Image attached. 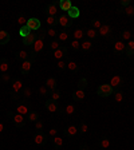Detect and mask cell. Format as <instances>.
Here are the masks:
<instances>
[{
  "instance_id": "7402d4cb",
  "label": "cell",
  "mask_w": 134,
  "mask_h": 150,
  "mask_svg": "<svg viewBox=\"0 0 134 150\" xmlns=\"http://www.w3.org/2000/svg\"><path fill=\"white\" fill-rule=\"evenodd\" d=\"M125 52H126L127 56H133V55H134V40H129V42L126 43Z\"/></svg>"
},
{
  "instance_id": "f5cc1de1",
  "label": "cell",
  "mask_w": 134,
  "mask_h": 150,
  "mask_svg": "<svg viewBox=\"0 0 134 150\" xmlns=\"http://www.w3.org/2000/svg\"><path fill=\"white\" fill-rule=\"evenodd\" d=\"M71 47H73L74 50H79V48H80L79 40H73V42H71Z\"/></svg>"
},
{
  "instance_id": "603a6c76",
  "label": "cell",
  "mask_w": 134,
  "mask_h": 150,
  "mask_svg": "<svg viewBox=\"0 0 134 150\" xmlns=\"http://www.w3.org/2000/svg\"><path fill=\"white\" fill-rule=\"evenodd\" d=\"M10 39H11V36L7 31H0V44H7Z\"/></svg>"
},
{
  "instance_id": "11a10c76",
  "label": "cell",
  "mask_w": 134,
  "mask_h": 150,
  "mask_svg": "<svg viewBox=\"0 0 134 150\" xmlns=\"http://www.w3.org/2000/svg\"><path fill=\"white\" fill-rule=\"evenodd\" d=\"M121 5H122V7H129V5H131V1L130 0H121Z\"/></svg>"
},
{
  "instance_id": "7dc6e473",
  "label": "cell",
  "mask_w": 134,
  "mask_h": 150,
  "mask_svg": "<svg viewBox=\"0 0 134 150\" xmlns=\"http://www.w3.org/2000/svg\"><path fill=\"white\" fill-rule=\"evenodd\" d=\"M11 100H18V99H20L22 98V92H14V91H11Z\"/></svg>"
},
{
  "instance_id": "836d02e7",
  "label": "cell",
  "mask_w": 134,
  "mask_h": 150,
  "mask_svg": "<svg viewBox=\"0 0 134 150\" xmlns=\"http://www.w3.org/2000/svg\"><path fill=\"white\" fill-rule=\"evenodd\" d=\"M86 35H87L88 40H90V39H95L97 36H98V32H97V30H94V28H88V30L86 31Z\"/></svg>"
},
{
  "instance_id": "7a4b0ae2",
  "label": "cell",
  "mask_w": 134,
  "mask_h": 150,
  "mask_svg": "<svg viewBox=\"0 0 134 150\" xmlns=\"http://www.w3.org/2000/svg\"><path fill=\"white\" fill-rule=\"evenodd\" d=\"M8 117H12V119H14V123H15L16 127H19V129H23L26 126V118L24 115H20V114H14V113H8Z\"/></svg>"
},
{
  "instance_id": "4316f807",
  "label": "cell",
  "mask_w": 134,
  "mask_h": 150,
  "mask_svg": "<svg viewBox=\"0 0 134 150\" xmlns=\"http://www.w3.org/2000/svg\"><path fill=\"white\" fill-rule=\"evenodd\" d=\"M31 34V30L28 27H27V26H23V27H20V30H19V35L20 36H22V38H27V36H28V35Z\"/></svg>"
},
{
  "instance_id": "9c48e42d",
  "label": "cell",
  "mask_w": 134,
  "mask_h": 150,
  "mask_svg": "<svg viewBox=\"0 0 134 150\" xmlns=\"http://www.w3.org/2000/svg\"><path fill=\"white\" fill-rule=\"evenodd\" d=\"M58 7H59V3H56V1H52V3H50L46 7V12L48 16H56V10Z\"/></svg>"
},
{
  "instance_id": "3957f363",
  "label": "cell",
  "mask_w": 134,
  "mask_h": 150,
  "mask_svg": "<svg viewBox=\"0 0 134 150\" xmlns=\"http://www.w3.org/2000/svg\"><path fill=\"white\" fill-rule=\"evenodd\" d=\"M43 47H44V42H43L42 39H39V36H38V40L31 46V55H32V58H35L36 54L43 50Z\"/></svg>"
},
{
  "instance_id": "7c38bea8",
  "label": "cell",
  "mask_w": 134,
  "mask_h": 150,
  "mask_svg": "<svg viewBox=\"0 0 134 150\" xmlns=\"http://www.w3.org/2000/svg\"><path fill=\"white\" fill-rule=\"evenodd\" d=\"M125 48H126V43L122 42V40H117V42L114 43V47H113V50H114L115 54H121V52H123Z\"/></svg>"
},
{
  "instance_id": "f6af8a7d",
  "label": "cell",
  "mask_w": 134,
  "mask_h": 150,
  "mask_svg": "<svg viewBox=\"0 0 134 150\" xmlns=\"http://www.w3.org/2000/svg\"><path fill=\"white\" fill-rule=\"evenodd\" d=\"M123 12L126 14L127 16H134V5H129L123 10Z\"/></svg>"
},
{
  "instance_id": "83f0119b",
  "label": "cell",
  "mask_w": 134,
  "mask_h": 150,
  "mask_svg": "<svg viewBox=\"0 0 134 150\" xmlns=\"http://www.w3.org/2000/svg\"><path fill=\"white\" fill-rule=\"evenodd\" d=\"M70 38V35L67 34V31H61L59 34H58V40L59 42H67Z\"/></svg>"
},
{
  "instance_id": "30bf717a",
  "label": "cell",
  "mask_w": 134,
  "mask_h": 150,
  "mask_svg": "<svg viewBox=\"0 0 134 150\" xmlns=\"http://www.w3.org/2000/svg\"><path fill=\"white\" fill-rule=\"evenodd\" d=\"M16 113L18 114H20V115H24V117H27L28 115V113H30V105L28 103H20L18 107H16Z\"/></svg>"
},
{
  "instance_id": "f907efd6",
  "label": "cell",
  "mask_w": 134,
  "mask_h": 150,
  "mask_svg": "<svg viewBox=\"0 0 134 150\" xmlns=\"http://www.w3.org/2000/svg\"><path fill=\"white\" fill-rule=\"evenodd\" d=\"M39 94H40V95H47V94H48V89H47L46 86H40V87H39Z\"/></svg>"
},
{
  "instance_id": "277c9868",
  "label": "cell",
  "mask_w": 134,
  "mask_h": 150,
  "mask_svg": "<svg viewBox=\"0 0 134 150\" xmlns=\"http://www.w3.org/2000/svg\"><path fill=\"white\" fill-rule=\"evenodd\" d=\"M58 23L61 24L63 28H67V27H70V26L73 24V19H70L69 15L63 14V15H61L59 18H58Z\"/></svg>"
},
{
  "instance_id": "5b68a950",
  "label": "cell",
  "mask_w": 134,
  "mask_h": 150,
  "mask_svg": "<svg viewBox=\"0 0 134 150\" xmlns=\"http://www.w3.org/2000/svg\"><path fill=\"white\" fill-rule=\"evenodd\" d=\"M32 62H34V58L27 59V60H24L23 63H22V67H20V74H22V75H27V74L30 73Z\"/></svg>"
},
{
  "instance_id": "db71d44e",
  "label": "cell",
  "mask_w": 134,
  "mask_h": 150,
  "mask_svg": "<svg viewBox=\"0 0 134 150\" xmlns=\"http://www.w3.org/2000/svg\"><path fill=\"white\" fill-rule=\"evenodd\" d=\"M10 79H11V77H10V74H8V73H5V74H3V75H1V81H3L4 83H8V82H10Z\"/></svg>"
},
{
  "instance_id": "681fc988",
  "label": "cell",
  "mask_w": 134,
  "mask_h": 150,
  "mask_svg": "<svg viewBox=\"0 0 134 150\" xmlns=\"http://www.w3.org/2000/svg\"><path fill=\"white\" fill-rule=\"evenodd\" d=\"M43 126H44V123H43L40 119L35 122V129H36L38 131H42V130H43Z\"/></svg>"
},
{
  "instance_id": "d4e9b609",
  "label": "cell",
  "mask_w": 134,
  "mask_h": 150,
  "mask_svg": "<svg viewBox=\"0 0 134 150\" xmlns=\"http://www.w3.org/2000/svg\"><path fill=\"white\" fill-rule=\"evenodd\" d=\"M130 39H131V31L125 30L121 32V40H122V42H126V40L129 42Z\"/></svg>"
},
{
  "instance_id": "44dd1931",
  "label": "cell",
  "mask_w": 134,
  "mask_h": 150,
  "mask_svg": "<svg viewBox=\"0 0 134 150\" xmlns=\"http://www.w3.org/2000/svg\"><path fill=\"white\" fill-rule=\"evenodd\" d=\"M56 78H48L46 82V87L51 91H54V90H56Z\"/></svg>"
},
{
  "instance_id": "9f6ffc18",
  "label": "cell",
  "mask_w": 134,
  "mask_h": 150,
  "mask_svg": "<svg viewBox=\"0 0 134 150\" xmlns=\"http://www.w3.org/2000/svg\"><path fill=\"white\" fill-rule=\"evenodd\" d=\"M48 134L51 135V137H56V134H58V129H50V131H48Z\"/></svg>"
},
{
  "instance_id": "8992f818",
  "label": "cell",
  "mask_w": 134,
  "mask_h": 150,
  "mask_svg": "<svg viewBox=\"0 0 134 150\" xmlns=\"http://www.w3.org/2000/svg\"><path fill=\"white\" fill-rule=\"evenodd\" d=\"M27 27L30 28L31 31H36L40 28V20L36 19V18H31V19L27 20Z\"/></svg>"
},
{
  "instance_id": "4dcf8cb0",
  "label": "cell",
  "mask_w": 134,
  "mask_h": 150,
  "mask_svg": "<svg viewBox=\"0 0 134 150\" xmlns=\"http://www.w3.org/2000/svg\"><path fill=\"white\" fill-rule=\"evenodd\" d=\"M91 47H93V43H91V40H88V39H86V40H83V42L80 43V48L84 51H88Z\"/></svg>"
},
{
  "instance_id": "1f68e13d",
  "label": "cell",
  "mask_w": 134,
  "mask_h": 150,
  "mask_svg": "<svg viewBox=\"0 0 134 150\" xmlns=\"http://www.w3.org/2000/svg\"><path fill=\"white\" fill-rule=\"evenodd\" d=\"M67 69H69L70 71H73V73H77V71H79V66H78V63H75V62L70 60L69 63H67Z\"/></svg>"
},
{
  "instance_id": "bcb514c9",
  "label": "cell",
  "mask_w": 134,
  "mask_h": 150,
  "mask_svg": "<svg viewBox=\"0 0 134 150\" xmlns=\"http://www.w3.org/2000/svg\"><path fill=\"white\" fill-rule=\"evenodd\" d=\"M91 24H93V28H94V30H99V28L102 27V23H101V20H98V19H94L91 22Z\"/></svg>"
},
{
  "instance_id": "680465c9",
  "label": "cell",
  "mask_w": 134,
  "mask_h": 150,
  "mask_svg": "<svg viewBox=\"0 0 134 150\" xmlns=\"http://www.w3.org/2000/svg\"><path fill=\"white\" fill-rule=\"evenodd\" d=\"M80 150H90V149H88L86 145H82V146H80Z\"/></svg>"
},
{
  "instance_id": "d6986e66",
  "label": "cell",
  "mask_w": 134,
  "mask_h": 150,
  "mask_svg": "<svg viewBox=\"0 0 134 150\" xmlns=\"http://www.w3.org/2000/svg\"><path fill=\"white\" fill-rule=\"evenodd\" d=\"M84 91L83 90H79L78 89L77 91H74V94H73V99L75 100V102H82V100L84 99Z\"/></svg>"
},
{
  "instance_id": "d6a6232c",
  "label": "cell",
  "mask_w": 134,
  "mask_h": 150,
  "mask_svg": "<svg viewBox=\"0 0 134 150\" xmlns=\"http://www.w3.org/2000/svg\"><path fill=\"white\" fill-rule=\"evenodd\" d=\"M88 86V83H87V79L86 78H80L79 81H78V89L79 90H83L84 91V89Z\"/></svg>"
},
{
  "instance_id": "b9f144b4",
  "label": "cell",
  "mask_w": 134,
  "mask_h": 150,
  "mask_svg": "<svg viewBox=\"0 0 134 150\" xmlns=\"http://www.w3.org/2000/svg\"><path fill=\"white\" fill-rule=\"evenodd\" d=\"M54 145L56 147H62L63 146V138H61V137H54Z\"/></svg>"
},
{
  "instance_id": "74e56055",
  "label": "cell",
  "mask_w": 134,
  "mask_h": 150,
  "mask_svg": "<svg viewBox=\"0 0 134 150\" xmlns=\"http://www.w3.org/2000/svg\"><path fill=\"white\" fill-rule=\"evenodd\" d=\"M16 56H18V59H20V60H27V58H28V52H27V51H19V52H18V55H16Z\"/></svg>"
},
{
  "instance_id": "c3c4849f",
  "label": "cell",
  "mask_w": 134,
  "mask_h": 150,
  "mask_svg": "<svg viewBox=\"0 0 134 150\" xmlns=\"http://www.w3.org/2000/svg\"><path fill=\"white\" fill-rule=\"evenodd\" d=\"M18 23H19L22 27L26 26V24H27V19L24 18V15H19V16H18Z\"/></svg>"
},
{
  "instance_id": "5bb4252c",
  "label": "cell",
  "mask_w": 134,
  "mask_h": 150,
  "mask_svg": "<svg viewBox=\"0 0 134 150\" xmlns=\"http://www.w3.org/2000/svg\"><path fill=\"white\" fill-rule=\"evenodd\" d=\"M66 55H67V48L66 47H61L56 51H54V58L58 59V60H62V58L66 56Z\"/></svg>"
},
{
  "instance_id": "e575fe53",
  "label": "cell",
  "mask_w": 134,
  "mask_h": 150,
  "mask_svg": "<svg viewBox=\"0 0 134 150\" xmlns=\"http://www.w3.org/2000/svg\"><path fill=\"white\" fill-rule=\"evenodd\" d=\"M46 23L50 26V27H54V26H56L58 23V19H56V16H47V19H46Z\"/></svg>"
},
{
  "instance_id": "f35d334b",
  "label": "cell",
  "mask_w": 134,
  "mask_h": 150,
  "mask_svg": "<svg viewBox=\"0 0 134 150\" xmlns=\"http://www.w3.org/2000/svg\"><path fill=\"white\" fill-rule=\"evenodd\" d=\"M50 48L51 50H54V51H56L58 48H61V42H59V40H52V42L50 43Z\"/></svg>"
},
{
  "instance_id": "484cf974",
  "label": "cell",
  "mask_w": 134,
  "mask_h": 150,
  "mask_svg": "<svg viewBox=\"0 0 134 150\" xmlns=\"http://www.w3.org/2000/svg\"><path fill=\"white\" fill-rule=\"evenodd\" d=\"M99 146L102 149H109L110 147V139L107 138V137H102L99 141Z\"/></svg>"
},
{
  "instance_id": "8d00e7d4",
  "label": "cell",
  "mask_w": 134,
  "mask_h": 150,
  "mask_svg": "<svg viewBox=\"0 0 134 150\" xmlns=\"http://www.w3.org/2000/svg\"><path fill=\"white\" fill-rule=\"evenodd\" d=\"M114 99H115V102H122L123 100V94L121 91H118V90H114Z\"/></svg>"
},
{
  "instance_id": "8fae6325",
  "label": "cell",
  "mask_w": 134,
  "mask_h": 150,
  "mask_svg": "<svg viewBox=\"0 0 134 150\" xmlns=\"http://www.w3.org/2000/svg\"><path fill=\"white\" fill-rule=\"evenodd\" d=\"M38 36H39L38 34H35V32H31V34L28 35L27 38L23 39V44H24V46H32V44H34V43L38 40Z\"/></svg>"
},
{
  "instance_id": "91938a15",
  "label": "cell",
  "mask_w": 134,
  "mask_h": 150,
  "mask_svg": "<svg viewBox=\"0 0 134 150\" xmlns=\"http://www.w3.org/2000/svg\"><path fill=\"white\" fill-rule=\"evenodd\" d=\"M0 31H1V28H0Z\"/></svg>"
},
{
  "instance_id": "4fadbf2b",
  "label": "cell",
  "mask_w": 134,
  "mask_h": 150,
  "mask_svg": "<svg viewBox=\"0 0 134 150\" xmlns=\"http://www.w3.org/2000/svg\"><path fill=\"white\" fill-rule=\"evenodd\" d=\"M34 142H35V145H44V143L47 142L46 134H43L42 131H39L38 134H35V137H34Z\"/></svg>"
},
{
  "instance_id": "ab89813d",
  "label": "cell",
  "mask_w": 134,
  "mask_h": 150,
  "mask_svg": "<svg viewBox=\"0 0 134 150\" xmlns=\"http://www.w3.org/2000/svg\"><path fill=\"white\" fill-rule=\"evenodd\" d=\"M46 32H47V35H48V36H51V38H56V35L59 34V32L56 31V28H54V27H50L48 30L46 31Z\"/></svg>"
},
{
  "instance_id": "6da1fadb",
  "label": "cell",
  "mask_w": 134,
  "mask_h": 150,
  "mask_svg": "<svg viewBox=\"0 0 134 150\" xmlns=\"http://www.w3.org/2000/svg\"><path fill=\"white\" fill-rule=\"evenodd\" d=\"M113 92H114V89H113L109 83L101 85L99 87H98V90H97V94H98L99 96H102V98H107V96H110Z\"/></svg>"
},
{
  "instance_id": "ee69618b",
  "label": "cell",
  "mask_w": 134,
  "mask_h": 150,
  "mask_svg": "<svg viewBox=\"0 0 134 150\" xmlns=\"http://www.w3.org/2000/svg\"><path fill=\"white\" fill-rule=\"evenodd\" d=\"M31 94H32V90H31L30 87H24V89L22 90V96H24V98H30Z\"/></svg>"
},
{
  "instance_id": "ac0fdd59",
  "label": "cell",
  "mask_w": 134,
  "mask_h": 150,
  "mask_svg": "<svg viewBox=\"0 0 134 150\" xmlns=\"http://www.w3.org/2000/svg\"><path fill=\"white\" fill-rule=\"evenodd\" d=\"M73 7V3H71V0H61L59 1V8H61L62 11H67Z\"/></svg>"
},
{
  "instance_id": "e0dca14e",
  "label": "cell",
  "mask_w": 134,
  "mask_h": 150,
  "mask_svg": "<svg viewBox=\"0 0 134 150\" xmlns=\"http://www.w3.org/2000/svg\"><path fill=\"white\" fill-rule=\"evenodd\" d=\"M78 133H79V129H78L77 126H74V125L69 126V127H67V129L65 130V134L69 135V137H75Z\"/></svg>"
},
{
  "instance_id": "cb8c5ba5",
  "label": "cell",
  "mask_w": 134,
  "mask_h": 150,
  "mask_svg": "<svg viewBox=\"0 0 134 150\" xmlns=\"http://www.w3.org/2000/svg\"><path fill=\"white\" fill-rule=\"evenodd\" d=\"M8 69H10V66H8V60L5 58L0 59V73L1 74H5L8 73Z\"/></svg>"
},
{
  "instance_id": "9a60e30c",
  "label": "cell",
  "mask_w": 134,
  "mask_h": 150,
  "mask_svg": "<svg viewBox=\"0 0 134 150\" xmlns=\"http://www.w3.org/2000/svg\"><path fill=\"white\" fill-rule=\"evenodd\" d=\"M67 15H69L70 19H77V18H79V15H80L79 8H78V7H74V5H73V7L69 10Z\"/></svg>"
},
{
  "instance_id": "7bdbcfd3",
  "label": "cell",
  "mask_w": 134,
  "mask_h": 150,
  "mask_svg": "<svg viewBox=\"0 0 134 150\" xmlns=\"http://www.w3.org/2000/svg\"><path fill=\"white\" fill-rule=\"evenodd\" d=\"M51 98L50 99H52V100H58L59 98H61V91L59 90H54V91H51Z\"/></svg>"
},
{
  "instance_id": "816d5d0a",
  "label": "cell",
  "mask_w": 134,
  "mask_h": 150,
  "mask_svg": "<svg viewBox=\"0 0 134 150\" xmlns=\"http://www.w3.org/2000/svg\"><path fill=\"white\" fill-rule=\"evenodd\" d=\"M58 69L59 70H65L66 67H67V62H65V60H59L58 62Z\"/></svg>"
},
{
  "instance_id": "d590c367",
  "label": "cell",
  "mask_w": 134,
  "mask_h": 150,
  "mask_svg": "<svg viewBox=\"0 0 134 150\" xmlns=\"http://www.w3.org/2000/svg\"><path fill=\"white\" fill-rule=\"evenodd\" d=\"M65 113L67 115H73L74 113H75V106L74 105H67L65 107Z\"/></svg>"
},
{
  "instance_id": "60d3db41",
  "label": "cell",
  "mask_w": 134,
  "mask_h": 150,
  "mask_svg": "<svg viewBox=\"0 0 134 150\" xmlns=\"http://www.w3.org/2000/svg\"><path fill=\"white\" fill-rule=\"evenodd\" d=\"M78 129H79V133H82V134H86V133L88 131V126H87V123L86 122L80 123V126L78 127Z\"/></svg>"
},
{
  "instance_id": "6f0895ef",
  "label": "cell",
  "mask_w": 134,
  "mask_h": 150,
  "mask_svg": "<svg viewBox=\"0 0 134 150\" xmlns=\"http://www.w3.org/2000/svg\"><path fill=\"white\" fill-rule=\"evenodd\" d=\"M3 130H4V125L3 122H0V133H3Z\"/></svg>"
},
{
  "instance_id": "ba28073f",
  "label": "cell",
  "mask_w": 134,
  "mask_h": 150,
  "mask_svg": "<svg viewBox=\"0 0 134 150\" xmlns=\"http://www.w3.org/2000/svg\"><path fill=\"white\" fill-rule=\"evenodd\" d=\"M122 82H123V79H122V77H121V75H113V77H111V79H110V83H109V85H110L114 90H117L119 86L122 85Z\"/></svg>"
},
{
  "instance_id": "ffe728a7",
  "label": "cell",
  "mask_w": 134,
  "mask_h": 150,
  "mask_svg": "<svg viewBox=\"0 0 134 150\" xmlns=\"http://www.w3.org/2000/svg\"><path fill=\"white\" fill-rule=\"evenodd\" d=\"M99 35L101 36H109L111 34V27L109 24H102V27L99 28Z\"/></svg>"
},
{
  "instance_id": "f1b7e54d",
  "label": "cell",
  "mask_w": 134,
  "mask_h": 150,
  "mask_svg": "<svg viewBox=\"0 0 134 150\" xmlns=\"http://www.w3.org/2000/svg\"><path fill=\"white\" fill-rule=\"evenodd\" d=\"M73 35H74V40H82V39H83V36H84V32H83V30L78 28V30L74 31Z\"/></svg>"
},
{
  "instance_id": "52a82bcc",
  "label": "cell",
  "mask_w": 134,
  "mask_h": 150,
  "mask_svg": "<svg viewBox=\"0 0 134 150\" xmlns=\"http://www.w3.org/2000/svg\"><path fill=\"white\" fill-rule=\"evenodd\" d=\"M46 109L50 113H56V111H59V105H58L56 100L47 99L46 100Z\"/></svg>"
},
{
  "instance_id": "2e32d148",
  "label": "cell",
  "mask_w": 134,
  "mask_h": 150,
  "mask_svg": "<svg viewBox=\"0 0 134 150\" xmlns=\"http://www.w3.org/2000/svg\"><path fill=\"white\" fill-rule=\"evenodd\" d=\"M22 90H23V83H22V81H20V79H15V81L12 82V90L11 91L22 92Z\"/></svg>"
},
{
  "instance_id": "f546056e",
  "label": "cell",
  "mask_w": 134,
  "mask_h": 150,
  "mask_svg": "<svg viewBox=\"0 0 134 150\" xmlns=\"http://www.w3.org/2000/svg\"><path fill=\"white\" fill-rule=\"evenodd\" d=\"M27 119L30 122H36V121H39V114L36 111H30L27 115Z\"/></svg>"
}]
</instances>
